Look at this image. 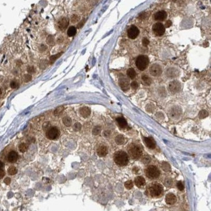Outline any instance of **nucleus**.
<instances>
[{
	"label": "nucleus",
	"instance_id": "1",
	"mask_svg": "<svg viewBox=\"0 0 211 211\" xmlns=\"http://www.w3.org/2000/svg\"><path fill=\"white\" fill-rule=\"evenodd\" d=\"M164 192L163 187L159 183H153L148 186L146 190V194L151 198H159Z\"/></svg>",
	"mask_w": 211,
	"mask_h": 211
},
{
	"label": "nucleus",
	"instance_id": "2",
	"mask_svg": "<svg viewBox=\"0 0 211 211\" xmlns=\"http://www.w3.org/2000/svg\"><path fill=\"white\" fill-rule=\"evenodd\" d=\"M114 160L119 166H126L129 162L128 155L123 151H117L114 155Z\"/></svg>",
	"mask_w": 211,
	"mask_h": 211
},
{
	"label": "nucleus",
	"instance_id": "3",
	"mask_svg": "<svg viewBox=\"0 0 211 211\" xmlns=\"http://www.w3.org/2000/svg\"><path fill=\"white\" fill-rule=\"evenodd\" d=\"M127 151L130 157L133 159H138L142 156V150L139 145L136 144H131L127 148Z\"/></svg>",
	"mask_w": 211,
	"mask_h": 211
},
{
	"label": "nucleus",
	"instance_id": "4",
	"mask_svg": "<svg viewBox=\"0 0 211 211\" xmlns=\"http://www.w3.org/2000/svg\"><path fill=\"white\" fill-rule=\"evenodd\" d=\"M148 64H149V58L146 55H140L136 58V66L140 71H144L146 70Z\"/></svg>",
	"mask_w": 211,
	"mask_h": 211
},
{
	"label": "nucleus",
	"instance_id": "5",
	"mask_svg": "<svg viewBox=\"0 0 211 211\" xmlns=\"http://www.w3.org/2000/svg\"><path fill=\"white\" fill-rule=\"evenodd\" d=\"M146 176L151 179H156L160 176V171L155 166H150L145 170Z\"/></svg>",
	"mask_w": 211,
	"mask_h": 211
},
{
	"label": "nucleus",
	"instance_id": "6",
	"mask_svg": "<svg viewBox=\"0 0 211 211\" xmlns=\"http://www.w3.org/2000/svg\"><path fill=\"white\" fill-rule=\"evenodd\" d=\"M153 31L154 33V34L156 36H158V37H160V36H162L165 33V27L164 25H163L162 23H155L154 25H153Z\"/></svg>",
	"mask_w": 211,
	"mask_h": 211
},
{
	"label": "nucleus",
	"instance_id": "7",
	"mask_svg": "<svg viewBox=\"0 0 211 211\" xmlns=\"http://www.w3.org/2000/svg\"><path fill=\"white\" fill-rule=\"evenodd\" d=\"M60 135V131L58 128L55 127H52L48 130L46 133L47 138L50 140L57 139Z\"/></svg>",
	"mask_w": 211,
	"mask_h": 211
},
{
	"label": "nucleus",
	"instance_id": "8",
	"mask_svg": "<svg viewBox=\"0 0 211 211\" xmlns=\"http://www.w3.org/2000/svg\"><path fill=\"white\" fill-rule=\"evenodd\" d=\"M169 114L171 118L173 119H178L182 114V110L179 106H174L170 110Z\"/></svg>",
	"mask_w": 211,
	"mask_h": 211
},
{
	"label": "nucleus",
	"instance_id": "9",
	"mask_svg": "<svg viewBox=\"0 0 211 211\" xmlns=\"http://www.w3.org/2000/svg\"><path fill=\"white\" fill-rule=\"evenodd\" d=\"M139 33V29L135 25H131L127 31V35H128L129 38H130L131 39H135L136 38H137Z\"/></svg>",
	"mask_w": 211,
	"mask_h": 211
},
{
	"label": "nucleus",
	"instance_id": "10",
	"mask_svg": "<svg viewBox=\"0 0 211 211\" xmlns=\"http://www.w3.org/2000/svg\"><path fill=\"white\" fill-rule=\"evenodd\" d=\"M162 70L161 66L158 64H154L150 68V73L153 76H159L162 73Z\"/></svg>",
	"mask_w": 211,
	"mask_h": 211
},
{
	"label": "nucleus",
	"instance_id": "11",
	"mask_svg": "<svg viewBox=\"0 0 211 211\" xmlns=\"http://www.w3.org/2000/svg\"><path fill=\"white\" fill-rule=\"evenodd\" d=\"M181 83L177 81H173L169 84V90L172 94H176L181 90Z\"/></svg>",
	"mask_w": 211,
	"mask_h": 211
},
{
	"label": "nucleus",
	"instance_id": "12",
	"mask_svg": "<svg viewBox=\"0 0 211 211\" xmlns=\"http://www.w3.org/2000/svg\"><path fill=\"white\" fill-rule=\"evenodd\" d=\"M119 85L123 91H127L129 89L130 83L128 79L125 77H121L119 80Z\"/></svg>",
	"mask_w": 211,
	"mask_h": 211
},
{
	"label": "nucleus",
	"instance_id": "13",
	"mask_svg": "<svg viewBox=\"0 0 211 211\" xmlns=\"http://www.w3.org/2000/svg\"><path fill=\"white\" fill-rule=\"evenodd\" d=\"M153 17L157 21H164L167 18V13L164 10H160L155 14Z\"/></svg>",
	"mask_w": 211,
	"mask_h": 211
},
{
	"label": "nucleus",
	"instance_id": "14",
	"mask_svg": "<svg viewBox=\"0 0 211 211\" xmlns=\"http://www.w3.org/2000/svg\"><path fill=\"white\" fill-rule=\"evenodd\" d=\"M144 142L146 146L150 149H155L156 147V143L154 139L151 137H146L144 138Z\"/></svg>",
	"mask_w": 211,
	"mask_h": 211
},
{
	"label": "nucleus",
	"instance_id": "15",
	"mask_svg": "<svg viewBox=\"0 0 211 211\" xmlns=\"http://www.w3.org/2000/svg\"><path fill=\"white\" fill-rule=\"evenodd\" d=\"M97 153L100 157H105L108 153V148L104 145H100L97 149Z\"/></svg>",
	"mask_w": 211,
	"mask_h": 211
},
{
	"label": "nucleus",
	"instance_id": "16",
	"mask_svg": "<svg viewBox=\"0 0 211 211\" xmlns=\"http://www.w3.org/2000/svg\"><path fill=\"white\" fill-rule=\"evenodd\" d=\"M135 183L137 187L142 188L146 185V180L143 177L138 176L135 179Z\"/></svg>",
	"mask_w": 211,
	"mask_h": 211
},
{
	"label": "nucleus",
	"instance_id": "17",
	"mask_svg": "<svg viewBox=\"0 0 211 211\" xmlns=\"http://www.w3.org/2000/svg\"><path fill=\"white\" fill-rule=\"evenodd\" d=\"M18 158V153H17L16 151H10V153L8 154V156H7V160H8V161L11 163H14L16 162Z\"/></svg>",
	"mask_w": 211,
	"mask_h": 211
},
{
	"label": "nucleus",
	"instance_id": "18",
	"mask_svg": "<svg viewBox=\"0 0 211 211\" xmlns=\"http://www.w3.org/2000/svg\"><path fill=\"white\" fill-rule=\"evenodd\" d=\"M177 198L173 194H168L166 196V202L168 205H173L176 203Z\"/></svg>",
	"mask_w": 211,
	"mask_h": 211
},
{
	"label": "nucleus",
	"instance_id": "19",
	"mask_svg": "<svg viewBox=\"0 0 211 211\" xmlns=\"http://www.w3.org/2000/svg\"><path fill=\"white\" fill-rule=\"evenodd\" d=\"M166 75L169 77H175L179 75V71L176 68H170L166 72Z\"/></svg>",
	"mask_w": 211,
	"mask_h": 211
},
{
	"label": "nucleus",
	"instance_id": "20",
	"mask_svg": "<svg viewBox=\"0 0 211 211\" xmlns=\"http://www.w3.org/2000/svg\"><path fill=\"white\" fill-rule=\"evenodd\" d=\"M79 112L80 114L81 115L83 118H87V117L90 116L91 111H90V109L88 107L84 106V107H82V108H80Z\"/></svg>",
	"mask_w": 211,
	"mask_h": 211
},
{
	"label": "nucleus",
	"instance_id": "21",
	"mask_svg": "<svg viewBox=\"0 0 211 211\" xmlns=\"http://www.w3.org/2000/svg\"><path fill=\"white\" fill-rule=\"evenodd\" d=\"M58 24L59 28L63 30V29H66L68 27V24H69V20H68L67 18H62L59 20Z\"/></svg>",
	"mask_w": 211,
	"mask_h": 211
},
{
	"label": "nucleus",
	"instance_id": "22",
	"mask_svg": "<svg viewBox=\"0 0 211 211\" xmlns=\"http://www.w3.org/2000/svg\"><path fill=\"white\" fill-rule=\"evenodd\" d=\"M116 121L118 122V124L119 125V126L122 129H126L128 127L127 125V123L126 120H125L124 118L122 117H119L116 119Z\"/></svg>",
	"mask_w": 211,
	"mask_h": 211
},
{
	"label": "nucleus",
	"instance_id": "23",
	"mask_svg": "<svg viewBox=\"0 0 211 211\" xmlns=\"http://www.w3.org/2000/svg\"><path fill=\"white\" fill-rule=\"evenodd\" d=\"M127 75L130 79H135L136 76V73L133 68H129L127 72Z\"/></svg>",
	"mask_w": 211,
	"mask_h": 211
},
{
	"label": "nucleus",
	"instance_id": "24",
	"mask_svg": "<svg viewBox=\"0 0 211 211\" xmlns=\"http://www.w3.org/2000/svg\"><path fill=\"white\" fill-rule=\"evenodd\" d=\"M77 33V29L75 27L72 26L69 27V29H68V31H67V35H68V37H73L75 36V34Z\"/></svg>",
	"mask_w": 211,
	"mask_h": 211
},
{
	"label": "nucleus",
	"instance_id": "25",
	"mask_svg": "<svg viewBox=\"0 0 211 211\" xmlns=\"http://www.w3.org/2000/svg\"><path fill=\"white\" fill-rule=\"evenodd\" d=\"M142 79L143 81L144 84L146 85H150L152 83V80L150 77L146 75H143L142 77Z\"/></svg>",
	"mask_w": 211,
	"mask_h": 211
},
{
	"label": "nucleus",
	"instance_id": "26",
	"mask_svg": "<svg viewBox=\"0 0 211 211\" xmlns=\"http://www.w3.org/2000/svg\"><path fill=\"white\" fill-rule=\"evenodd\" d=\"M115 140H116V142L118 145L123 144L125 142V139L124 136L121 135H118V136L116 137Z\"/></svg>",
	"mask_w": 211,
	"mask_h": 211
},
{
	"label": "nucleus",
	"instance_id": "27",
	"mask_svg": "<svg viewBox=\"0 0 211 211\" xmlns=\"http://www.w3.org/2000/svg\"><path fill=\"white\" fill-rule=\"evenodd\" d=\"M62 121H63L64 124L67 127L70 126L72 125V120H71V118L68 116L64 117L63 119H62Z\"/></svg>",
	"mask_w": 211,
	"mask_h": 211
},
{
	"label": "nucleus",
	"instance_id": "28",
	"mask_svg": "<svg viewBox=\"0 0 211 211\" xmlns=\"http://www.w3.org/2000/svg\"><path fill=\"white\" fill-rule=\"evenodd\" d=\"M164 184L166 187L170 188L173 185V180L171 178H166V179L164 181Z\"/></svg>",
	"mask_w": 211,
	"mask_h": 211
},
{
	"label": "nucleus",
	"instance_id": "29",
	"mask_svg": "<svg viewBox=\"0 0 211 211\" xmlns=\"http://www.w3.org/2000/svg\"><path fill=\"white\" fill-rule=\"evenodd\" d=\"M162 168L163 170L166 172H168L171 170V168H170V164L166 162H163L162 164Z\"/></svg>",
	"mask_w": 211,
	"mask_h": 211
},
{
	"label": "nucleus",
	"instance_id": "30",
	"mask_svg": "<svg viewBox=\"0 0 211 211\" xmlns=\"http://www.w3.org/2000/svg\"><path fill=\"white\" fill-rule=\"evenodd\" d=\"M27 149H28V146H27V145L25 144H24V143L21 144L19 146V150H20L21 152H22V153H24V152H25V151L27 150Z\"/></svg>",
	"mask_w": 211,
	"mask_h": 211
},
{
	"label": "nucleus",
	"instance_id": "31",
	"mask_svg": "<svg viewBox=\"0 0 211 211\" xmlns=\"http://www.w3.org/2000/svg\"><path fill=\"white\" fill-rule=\"evenodd\" d=\"M63 110H64V106H58V107H57V108L55 110V111H54V114H55V116H58V115H60V114L62 112Z\"/></svg>",
	"mask_w": 211,
	"mask_h": 211
},
{
	"label": "nucleus",
	"instance_id": "32",
	"mask_svg": "<svg viewBox=\"0 0 211 211\" xmlns=\"http://www.w3.org/2000/svg\"><path fill=\"white\" fill-rule=\"evenodd\" d=\"M46 42L48 44H49V45H53L54 43H55V39H54L52 35H50L47 38Z\"/></svg>",
	"mask_w": 211,
	"mask_h": 211
},
{
	"label": "nucleus",
	"instance_id": "33",
	"mask_svg": "<svg viewBox=\"0 0 211 211\" xmlns=\"http://www.w3.org/2000/svg\"><path fill=\"white\" fill-rule=\"evenodd\" d=\"M17 173V169L14 167V166H11L10 168L8 169V173L10 175H15Z\"/></svg>",
	"mask_w": 211,
	"mask_h": 211
},
{
	"label": "nucleus",
	"instance_id": "34",
	"mask_svg": "<svg viewBox=\"0 0 211 211\" xmlns=\"http://www.w3.org/2000/svg\"><path fill=\"white\" fill-rule=\"evenodd\" d=\"M61 55H62V53H58V54H57V55H52V56H51V57H50V62H51V63H53V62H54L55 60H57V58L60 57Z\"/></svg>",
	"mask_w": 211,
	"mask_h": 211
},
{
	"label": "nucleus",
	"instance_id": "35",
	"mask_svg": "<svg viewBox=\"0 0 211 211\" xmlns=\"http://www.w3.org/2000/svg\"><path fill=\"white\" fill-rule=\"evenodd\" d=\"M124 185H125V187L128 190L131 189V188L133 187V182H132L131 180L126 181V182L125 183Z\"/></svg>",
	"mask_w": 211,
	"mask_h": 211
},
{
	"label": "nucleus",
	"instance_id": "36",
	"mask_svg": "<svg viewBox=\"0 0 211 211\" xmlns=\"http://www.w3.org/2000/svg\"><path fill=\"white\" fill-rule=\"evenodd\" d=\"M208 116H209L208 112L207 111V110H201V111L200 112V114H199V117H200V118H201V119L206 118V117H207Z\"/></svg>",
	"mask_w": 211,
	"mask_h": 211
},
{
	"label": "nucleus",
	"instance_id": "37",
	"mask_svg": "<svg viewBox=\"0 0 211 211\" xmlns=\"http://www.w3.org/2000/svg\"><path fill=\"white\" fill-rule=\"evenodd\" d=\"M142 162L144 163V164H148V163H150V161H151V158H150V156H148V155H145V156H144L143 157H142Z\"/></svg>",
	"mask_w": 211,
	"mask_h": 211
},
{
	"label": "nucleus",
	"instance_id": "38",
	"mask_svg": "<svg viewBox=\"0 0 211 211\" xmlns=\"http://www.w3.org/2000/svg\"><path fill=\"white\" fill-rule=\"evenodd\" d=\"M18 87H19V83H18L16 81H12L10 83V87H11L12 88L15 89V88H18Z\"/></svg>",
	"mask_w": 211,
	"mask_h": 211
},
{
	"label": "nucleus",
	"instance_id": "39",
	"mask_svg": "<svg viewBox=\"0 0 211 211\" xmlns=\"http://www.w3.org/2000/svg\"><path fill=\"white\" fill-rule=\"evenodd\" d=\"M101 132V127H96L93 130V134L94 135H98Z\"/></svg>",
	"mask_w": 211,
	"mask_h": 211
},
{
	"label": "nucleus",
	"instance_id": "40",
	"mask_svg": "<svg viewBox=\"0 0 211 211\" xmlns=\"http://www.w3.org/2000/svg\"><path fill=\"white\" fill-rule=\"evenodd\" d=\"M32 79V77L31 75H29V74H27V75H24V77H23V81L25 82H29Z\"/></svg>",
	"mask_w": 211,
	"mask_h": 211
},
{
	"label": "nucleus",
	"instance_id": "41",
	"mask_svg": "<svg viewBox=\"0 0 211 211\" xmlns=\"http://www.w3.org/2000/svg\"><path fill=\"white\" fill-rule=\"evenodd\" d=\"M81 129V125L79 123H76L73 126V129L75 131H80Z\"/></svg>",
	"mask_w": 211,
	"mask_h": 211
},
{
	"label": "nucleus",
	"instance_id": "42",
	"mask_svg": "<svg viewBox=\"0 0 211 211\" xmlns=\"http://www.w3.org/2000/svg\"><path fill=\"white\" fill-rule=\"evenodd\" d=\"M177 186L178 189L179 190H181V191L183 190V189H184V185H183V184L182 183V182H181V181L178 182L177 184Z\"/></svg>",
	"mask_w": 211,
	"mask_h": 211
},
{
	"label": "nucleus",
	"instance_id": "43",
	"mask_svg": "<svg viewBox=\"0 0 211 211\" xmlns=\"http://www.w3.org/2000/svg\"><path fill=\"white\" fill-rule=\"evenodd\" d=\"M131 87L133 89H136V88L138 87V84L137 83V82L136 81H133L131 84Z\"/></svg>",
	"mask_w": 211,
	"mask_h": 211
},
{
	"label": "nucleus",
	"instance_id": "44",
	"mask_svg": "<svg viewBox=\"0 0 211 211\" xmlns=\"http://www.w3.org/2000/svg\"><path fill=\"white\" fill-rule=\"evenodd\" d=\"M149 43H150V41H149V40H148V38H144L143 40H142V44H143L144 46H148V44H149Z\"/></svg>",
	"mask_w": 211,
	"mask_h": 211
},
{
	"label": "nucleus",
	"instance_id": "45",
	"mask_svg": "<svg viewBox=\"0 0 211 211\" xmlns=\"http://www.w3.org/2000/svg\"><path fill=\"white\" fill-rule=\"evenodd\" d=\"M48 62L46 60H42V61L40 62V67H42V66H43L44 68V67H46L47 65H48Z\"/></svg>",
	"mask_w": 211,
	"mask_h": 211
},
{
	"label": "nucleus",
	"instance_id": "46",
	"mask_svg": "<svg viewBox=\"0 0 211 211\" xmlns=\"http://www.w3.org/2000/svg\"><path fill=\"white\" fill-rule=\"evenodd\" d=\"M47 48H48V47L46 46V45H44V44H42V45H40V48H39V49H40V52H44V51H46V50H47Z\"/></svg>",
	"mask_w": 211,
	"mask_h": 211
},
{
	"label": "nucleus",
	"instance_id": "47",
	"mask_svg": "<svg viewBox=\"0 0 211 211\" xmlns=\"http://www.w3.org/2000/svg\"><path fill=\"white\" fill-rule=\"evenodd\" d=\"M27 70H28V72H29V73H34V72H35V68H34L33 66L29 67L28 69H27Z\"/></svg>",
	"mask_w": 211,
	"mask_h": 211
},
{
	"label": "nucleus",
	"instance_id": "48",
	"mask_svg": "<svg viewBox=\"0 0 211 211\" xmlns=\"http://www.w3.org/2000/svg\"><path fill=\"white\" fill-rule=\"evenodd\" d=\"M4 175H5V171L1 169H0V179L3 177Z\"/></svg>",
	"mask_w": 211,
	"mask_h": 211
},
{
	"label": "nucleus",
	"instance_id": "49",
	"mask_svg": "<svg viewBox=\"0 0 211 211\" xmlns=\"http://www.w3.org/2000/svg\"><path fill=\"white\" fill-rule=\"evenodd\" d=\"M4 182H5V184H7V185H9V184L10 183V178L7 177L5 180H4Z\"/></svg>",
	"mask_w": 211,
	"mask_h": 211
},
{
	"label": "nucleus",
	"instance_id": "50",
	"mask_svg": "<svg viewBox=\"0 0 211 211\" xmlns=\"http://www.w3.org/2000/svg\"><path fill=\"white\" fill-rule=\"evenodd\" d=\"M171 25V22L170 21V20H168V21H167V22H166V27H170Z\"/></svg>",
	"mask_w": 211,
	"mask_h": 211
},
{
	"label": "nucleus",
	"instance_id": "51",
	"mask_svg": "<svg viewBox=\"0 0 211 211\" xmlns=\"http://www.w3.org/2000/svg\"><path fill=\"white\" fill-rule=\"evenodd\" d=\"M3 163L1 161H0V169H1L3 168Z\"/></svg>",
	"mask_w": 211,
	"mask_h": 211
},
{
	"label": "nucleus",
	"instance_id": "52",
	"mask_svg": "<svg viewBox=\"0 0 211 211\" xmlns=\"http://www.w3.org/2000/svg\"><path fill=\"white\" fill-rule=\"evenodd\" d=\"M2 94V90H1V88H0V95L1 94Z\"/></svg>",
	"mask_w": 211,
	"mask_h": 211
}]
</instances>
